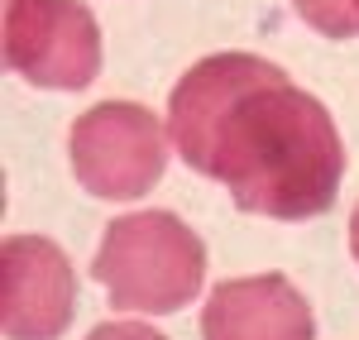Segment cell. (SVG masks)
Masks as SVG:
<instances>
[{"mask_svg":"<svg viewBox=\"0 0 359 340\" xmlns=\"http://www.w3.org/2000/svg\"><path fill=\"white\" fill-rule=\"evenodd\" d=\"M182 163L225 182L230 201L269 221H311L335 206L345 144L331 111L254 53L201 57L168 96Z\"/></svg>","mask_w":359,"mask_h":340,"instance_id":"1","label":"cell"},{"mask_svg":"<svg viewBox=\"0 0 359 340\" xmlns=\"http://www.w3.org/2000/svg\"><path fill=\"white\" fill-rule=\"evenodd\" d=\"M91 273L120 312L168 316L201 292L206 245L172 211H135L106 226Z\"/></svg>","mask_w":359,"mask_h":340,"instance_id":"2","label":"cell"},{"mask_svg":"<svg viewBox=\"0 0 359 340\" xmlns=\"http://www.w3.org/2000/svg\"><path fill=\"white\" fill-rule=\"evenodd\" d=\"M72 172L91 197H144L168 168V140L158 115L135 101H101L72 125Z\"/></svg>","mask_w":359,"mask_h":340,"instance_id":"3","label":"cell"},{"mask_svg":"<svg viewBox=\"0 0 359 340\" xmlns=\"http://www.w3.org/2000/svg\"><path fill=\"white\" fill-rule=\"evenodd\" d=\"M5 67L29 86L82 91L101 72V29L82 0H5Z\"/></svg>","mask_w":359,"mask_h":340,"instance_id":"4","label":"cell"},{"mask_svg":"<svg viewBox=\"0 0 359 340\" xmlns=\"http://www.w3.org/2000/svg\"><path fill=\"white\" fill-rule=\"evenodd\" d=\"M77 312L72 264L43 235H10L0 254V331L10 340H57Z\"/></svg>","mask_w":359,"mask_h":340,"instance_id":"5","label":"cell"},{"mask_svg":"<svg viewBox=\"0 0 359 340\" xmlns=\"http://www.w3.org/2000/svg\"><path fill=\"white\" fill-rule=\"evenodd\" d=\"M311 307L283 273L230 278L201 312V340H311Z\"/></svg>","mask_w":359,"mask_h":340,"instance_id":"6","label":"cell"},{"mask_svg":"<svg viewBox=\"0 0 359 340\" xmlns=\"http://www.w3.org/2000/svg\"><path fill=\"white\" fill-rule=\"evenodd\" d=\"M292 10L326 39H355L359 34V0H292Z\"/></svg>","mask_w":359,"mask_h":340,"instance_id":"7","label":"cell"},{"mask_svg":"<svg viewBox=\"0 0 359 340\" xmlns=\"http://www.w3.org/2000/svg\"><path fill=\"white\" fill-rule=\"evenodd\" d=\"M86 340H168V336H158L144 321H106V326H96Z\"/></svg>","mask_w":359,"mask_h":340,"instance_id":"8","label":"cell"},{"mask_svg":"<svg viewBox=\"0 0 359 340\" xmlns=\"http://www.w3.org/2000/svg\"><path fill=\"white\" fill-rule=\"evenodd\" d=\"M350 254L359 259V206H355V216H350Z\"/></svg>","mask_w":359,"mask_h":340,"instance_id":"9","label":"cell"}]
</instances>
